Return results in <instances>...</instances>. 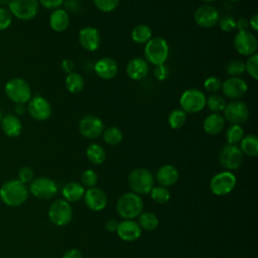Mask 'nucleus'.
<instances>
[{"mask_svg":"<svg viewBox=\"0 0 258 258\" xmlns=\"http://www.w3.org/2000/svg\"><path fill=\"white\" fill-rule=\"evenodd\" d=\"M48 218L55 226H66L73 218V209L69 202L66 200L54 201L48 210Z\"/></svg>","mask_w":258,"mask_h":258,"instance_id":"7","label":"nucleus"},{"mask_svg":"<svg viewBox=\"0 0 258 258\" xmlns=\"http://www.w3.org/2000/svg\"><path fill=\"white\" fill-rule=\"evenodd\" d=\"M144 204L139 195L135 192H126L122 195L116 204L118 215L128 220H133L143 212Z\"/></svg>","mask_w":258,"mask_h":258,"instance_id":"2","label":"nucleus"},{"mask_svg":"<svg viewBox=\"0 0 258 258\" xmlns=\"http://www.w3.org/2000/svg\"><path fill=\"white\" fill-rule=\"evenodd\" d=\"M70 24V16L63 9H54L49 16L50 28L56 32L64 31Z\"/></svg>","mask_w":258,"mask_h":258,"instance_id":"25","label":"nucleus"},{"mask_svg":"<svg viewBox=\"0 0 258 258\" xmlns=\"http://www.w3.org/2000/svg\"><path fill=\"white\" fill-rule=\"evenodd\" d=\"M195 22L202 28H211L218 24L220 14L216 7L210 4H203L194 13Z\"/></svg>","mask_w":258,"mask_h":258,"instance_id":"13","label":"nucleus"},{"mask_svg":"<svg viewBox=\"0 0 258 258\" xmlns=\"http://www.w3.org/2000/svg\"><path fill=\"white\" fill-rule=\"evenodd\" d=\"M28 198V188L19 179H11L0 187L1 201L10 207H18L26 202Z\"/></svg>","mask_w":258,"mask_h":258,"instance_id":"1","label":"nucleus"},{"mask_svg":"<svg viewBox=\"0 0 258 258\" xmlns=\"http://www.w3.org/2000/svg\"><path fill=\"white\" fill-rule=\"evenodd\" d=\"M149 71L148 62L141 57H134L130 59L126 66L127 76L134 81H140L144 79Z\"/></svg>","mask_w":258,"mask_h":258,"instance_id":"22","label":"nucleus"},{"mask_svg":"<svg viewBox=\"0 0 258 258\" xmlns=\"http://www.w3.org/2000/svg\"><path fill=\"white\" fill-rule=\"evenodd\" d=\"M26 110L33 119L38 121L47 120L51 115V106L49 102L39 95L30 98Z\"/></svg>","mask_w":258,"mask_h":258,"instance_id":"16","label":"nucleus"},{"mask_svg":"<svg viewBox=\"0 0 258 258\" xmlns=\"http://www.w3.org/2000/svg\"><path fill=\"white\" fill-rule=\"evenodd\" d=\"M186 121V113L181 109H174L172 110L167 118L168 125L172 129H179L181 128Z\"/></svg>","mask_w":258,"mask_h":258,"instance_id":"35","label":"nucleus"},{"mask_svg":"<svg viewBox=\"0 0 258 258\" xmlns=\"http://www.w3.org/2000/svg\"><path fill=\"white\" fill-rule=\"evenodd\" d=\"M12 23V14L6 7L0 8V30L7 29Z\"/></svg>","mask_w":258,"mask_h":258,"instance_id":"43","label":"nucleus"},{"mask_svg":"<svg viewBox=\"0 0 258 258\" xmlns=\"http://www.w3.org/2000/svg\"><path fill=\"white\" fill-rule=\"evenodd\" d=\"M204 87L206 89V91H208L209 93H213L216 94L217 92H219L221 90L222 87V82L220 79H218L217 77H209L205 80L204 82Z\"/></svg>","mask_w":258,"mask_h":258,"instance_id":"42","label":"nucleus"},{"mask_svg":"<svg viewBox=\"0 0 258 258\" xmlns=\"http://www.w3.org/2000/svg\"><path fill=\"white\" fill-rule=\"evenodd\" d=\"M64 85H66V89L70 93L77 94V93H80L83 90L84 85H85V81L79 73L73 72L71 74H68V76L66 77Z\"/></svg>","mask_w":258,"mask_h":258,"instance_id":"31","label":"nucleus"},{"mask_svg":"<svg viewBox=\"0 0 258 258\" xmlns=\"http://www.w3.org/2000/svg\"><path fill=\"white\" fill-rule=\"evenodd\" d=\"M227 103L223 96L219 94H212L206 99V106L213 112V113H220L224 111Z\"/></svg>","mask_w":258,"mask_h":258,"instance_id":"34","label":"nucleus"},{"mask_svg":"<svg viewBox=\"0 0 258 258\" xmlns=\"http://www.w3.org/2000/svg\"><path fill=\"white\" fill-rule=\"evenodd\" d=\"M29 191L38 199L49 200L55 196L57 185L53 179L46 176H39L30 181Z\"/></svg>","mask_w":258,"mask_h":258,"instance_id":"9","label":"nucleus"},{"mask_svg":"<svg viewBox=\"0 0 258 258\" xmlns=\"http://www.w3.org/2000/svg\"><path fill=\"white\" fill-rule=\"evenodd\" d=\"M248 27H249L248 19H246L244 17H241V18L236 20V28L238 29V31L248 30Z\"/></svg>","mask_w":258,"mask_h":258,"instance_id":"48","label":"nucleus"},{"mask_svg":"<svg viewBox=\"0 0 258 258\" xmlns=\"http://www.w3.org/2000/svg\"><path fill=\"white\" fill-rule=\"evenodd\" d=\"M201 1L206 2V3H209V2H213V1H215V0H201Z\"/></svg>","mask_w":258,"mask_h":258,"instance_id":"55","label":"nucleus"},{"mask_svg":"<svg viewBox=\"0 0 258 258\" xmlns=\"http://www.w3.org/2000/svg\"><path fill=\"white\" fill-rule=\"evenodd\" d=\"M228 1H230V2H239L241 0H228Z\"/></svg>","mask_w":258,"mask_h":258,"instance_id":"56","label":"nucleus"},{"mask_svg":"<svg viewBox=\"0 0 258 258\" xmlns=\"http://www.w3.org/2000/svg\"><path fill=\"white\" fill-rule=\"evenodd\" d=\"M8 9L12 15L20 20H30L38 11L37 0H10Z\"/></svg>","mask_w":258,"mask_h":258,"instance_id":"10","label":"nucleus"},{"mask_svg":"<svg viewBox=\"0 0 258 258\" xmlns=\"http://www.w3.org/2000/svg\"><path fill=\"white\" fill-rule=\"evenodd\" d=\"M97 76L103 80H111L118 73V64L112 57H102L98 59L94 66Z\"/></svg>","mask_w":258,"mask_h":258,"instance_id":"21","label":"nucleus"},{"mask_svg":"<svg viewBox=\"0 0 258 258\" xmlns=\"http://www.w3.org/2000/svg\"><path fill=\"white\" fill-rule=\"evenodd\" d=\"M150 197L151 199L157 203V204H165L169 201L170 199V192L167 189V187L162 186V185H157L153 186L152 189L150 190Z\"/></svg>","mask_w":258,"mask_h":258,"instance_id":"37","label":"nucleus"},{"mask_svg":"<svg viewBox=\"0 0 258 258\" xmlns=\"http://www.w3.org/2000/svg\"><path fill=\"white\" fill-rule=\"evenodd\" d=\"M6 96L16 104H25L31 98V89L28 83L20 78H13L5 85Z\"/></svg>","mask_w":258,"mask_h":258,"instance_id":"5","label":"nucleus"},{"mask_svg":"<svg viewBox=\"0 0 258 258\" xmlns=\"http://www.w3.org/2000/svg\"><path fill=\"white\" fill-rule=\"evenodd\" d=\"M79 131L84 137L95 139L102 135L104 131V123L95 115H86L79 122Z\"/></svg>","mask_w":258,"mask_h":258,"instance_id":"15","label":"nucleus"},{"mask_svg":"<svg viewBox=\"0 0 258 258\" xmlns=\"http://www.w3.org/2000/svg\"><path fill=\"white\" fill-rule=\"evenodd\" d=\"M61 194L67 202L75 203V202L80 201L84 197L85 188L81 183L72 181V182H68L62 187Z\"/></svg>","mask_w":258,"mask_h":258,"instance_id":"27","label":"nucleus"},{"mask_svg":"<svg viewBox=\"0 0 258 258\" xmlns=\"http://www.w3.org/2000/svg\"><path fill=\"white\" fill-rule=\"evenodd\" d=\"M2 130L8 137H16L21 133L22 125L20 120L11 114H8L4 117H2L1 123H0Z\"/></svg>","mask_w":258,"mask_h":258,"instance_id":"26","label":"nucleus"},{"mask_svg":"<svg viewBox=\"0 0 258 258\" xmlns=\"http://www.w3.org/2000/svg\"><path fill=\"white\" fill-rule=\"evenodd\" d=\"M74 62L71 60V59H63L60 63V68H61V71L67 73V74H71L73 73V70H74Z\"/></svg>","mask_w":258,"mask_h":258,"instance_id":"49","label":"nucleus"},{"mask_svg":"<svg viewBox=\"0 0 258 258\" xmlns=\"http://www.w3.org/2000/svg\"><path fill=\"white\" fill-rule=\"evenodd\" d=\"M249 21V26L254 30V31H257L258 30V14L255 13L253 14V16L250 18Z\"/></svg>","mask_w":258,"mask_h":258,"instance_id":"51","label":"nucleus"},{"mask_svg":"<svg viewBox=\"0 0 258 258\" xmlns=\"http://www.w3.org/2000/svg\"><path fill=\"white\" fill-rule=\"evenodd\" d=\"M83 198L87 207L95 212L102 211L106 207L108 201L105 191L96 186L85 190Z\"/></svg>","mask_w":258,"mask_h":258,"instance_id":"20","label":"nucleus"},{"mask_svg":"<svg viewBox=\"0 0 258 258\" xmlns=\"http://www.w3.org/2000/svg\"><path fill=\"white\" fill-rule=\"evenodd\" d=\"M88 159L96 165L102 164L106 159V151L104 147L98 143H91L86 150Z\"/></svg>","mask_w":258,"mask_h":258,"instance_id":"29","label":"nucleus"},{"mask_svg":"<svg viewBox=\"0 0 258 258\" xmlns=\"http://www.w3.org/2000/svg\"><path fill=\"white\" fill-rule=\"evenodd\" d=\"M33 176H34V173H33V170L28 167V166H24V167H21L18 171V177H19V180L21 182H23L24 184L27 183V182H30L32 179H33Z\"/></svg>","mask_w":258,"mask_h":258,"instance_id":"45","label":"nucleus"},{"mask_svg":"<svg viewBox=\"0 0 258 258\" xmlns=\"http://www.w3.org/2000/svg\"><path fill=\"white\" fill-rule=\"evenodd\" d=\"M141 229L146 231H153L158 227L159 221L155 214L151 212H142L138 216V222Z\"/></svg>","mask_w":258,"mask_h":258,"instance_id":"32","label":"nucleus"},{"mask_svg":"<svg viewBox=\"0 0 258 258\" xmlns=\"http://www.w3.org/2000/svg\"><path fill=\"white\" fill-rule=\"evenodd\" d=\"M102 135L104 141L109 145H117L123 139L122 131L116 126H111L104 129Z\"/></svg>","mask_w":258,"mask_h":258,"instance_id":"33","label":"nucleus"},{"mask_svg":"<svg viewBox=\"0 0 258 258\" xmlns=\"http://www.w3.org/2000/svg\"><path fill=\"white\" fill-rule=\"evenodd\" d=\"M128 183L133 192L137 195H147L154 185L152 173L143 167L133 169L128 176Z\"/></svg>","mask_w":258,"mask_h":258,"instance_id":"4","label":"nucleus"},{"mask_svg":"<svg viewBox=\"0 0 258 258\" xmlns=\"http://www.w3.org/2000/svg\"><path fill=\"white\" fill-rule=\"evenodd\" d=\"M117 225H118V223H117L115 220L111 219V220H108V221L106 222L105 227H106V229H107L108 231L114 232V231H116V229H117Z\"/></svg>","mask_w":258,"mask_h":258,"instance_id":"52","label":"nucleus"},{"mask_svg":"<svg viewBox=\"0 0 258 258\" xmlns=\"http://www.w3.org/2000/svg\"><path fill=\"white\" fill-rule=\"evenodd\" d=\"M242 153L248 156L255 157L258 154V139L254 134L244 135L240 141V147Z\"/></svg>","mask_w":258,"mask_h":258,"instance_id":"28","label":"nucleus"},{"mask_svg":"<svg viewBox=\"0 0 258 258\" xmlns=\"http://www.w3.org/2000/svg\"><path fill=\"white\" fill-rule=\"evenodd\" d=\"M155 176L159 185L171 186L178 179V170L171 164H164L157 169Z\"/></svg>","mask_w":258,"mask_h":258,"instance_id":"23","label":"nucleus"},{"mask_svg":"<svg viewBox=\"0 0 258 258\" xmlns=\"http://www.w3.org/2000/svg\"><path fill=\"white\" fill-rule=\"evenodd\" d=\"M221 90L227 98L237 100L247 93L248 86L243 79L239 77H230L222 83Z\"/></svg>","mask_w":258,"mask_h":258,"instance_id":"17","label":"nucleus"},{"mask_svg":"<svg viewBox=\"0 0 258 258\" xmlns=\"http://www.w3.org/2000/svg\"><path fill=\"white\" fill-rule=\"evenodd\" d=\"M218 24L224 32H230L236 28V20L232 16H224L220 18Z\"/></svg>","mask_w":258,"mask_h":258,"instance_id":"44","label":"nucleus"},{"mask_svg":"<svg viewBox=\"0 0 258 258\" xmlns=\"http://www.w3.org/2000/svg\"><path fill=\"white\" fill-rule=\"evenodd\" d=\"M225 72L230 77H240L245 73V62L240 59H232L226 64Z\"/></svg>","mask_w":258,"mask_h":258,"instance_id":"38","label":"nucleus"},{"mask_svg":"<svg viewBox=\"0 0 258 258\" xmlns=\"http://www.w3.org/2000/svg\"><path fill=\"white\" fill-rule=\"evenodd\" d=\"M234 46L241 55L250 56L256 53L258 47L257 38L253 32L249 30L238 31L234 37Z\"/></svg>","mask_w":258,"mask_h":258,"instance_id":"14","label":"nucleus"},{"mask_svg":"<svg viewBox=\"0 0 258 258\" xmlns=\"http://www.w3.org/2000/svg\"><path fill=\"white\" fill-rule=\"evenodd\" d=\"M120 0H93L94 5L102 12H111L117 8Z\"/></svg>","mask_w":258,"mask_h":258,"instance_id":"40","label":"nucleus"},{"mask_svg":"<svg viewBox=\"0 0 258 258\" xmlns=\"http://www.w3.org/2000/svg\"><path fill=\"white\" fill-rule=\"evenodd\" d=\"M79 42L88 51H95L100 47L101 35L97 28L87 26L79 31Z\"/></svg>","mask_w":258,"mask_h":258,"instance_id":"18","label":"nucleus"},{"mask_svg":"<svg viewBox=\"0 0 258 258\" xmlns=\"http://www.w3.org/2000/svg\"><path fill=\"white\" fill-rule=\"evenodd\" d=\"M81 181L83 186H87L88 188L94 187L98 182V175L92 169H87L82 173Z\"/></svg>","mask_w":258,"mask_h":258,"instance_id":"41","label":"nucleus"},{"mask_svg":"<svg viewBox=\"0 0 258 258\" xmlns=\"http://www.w3.org/2000/svg\"><path fill=\"white\" fill-rule=\"evenodd\" d=\"M226 125L225 118L219 113H213L208 115L203 123L205 132L209 135H217L223 131Z\"/></svg>","mask_w":258,"mask_h":258,"instance_id":"24","label":"nucleus"},{"mask_svg":"<svg viewBox=\"0 0 258 258\" xmlns=\"http://www.w3.org/2000/svg\"><path fill=\"white\" fill-rule=\"evenodd\" d=\"M219 161L226 169H238L243 161V153L237 145L227 144L222 147L219 153Z\"/></svg>","mask_w":258,"mask_h":258,"instance_id":"12","label":"nucleus"},{"mask_svg":"<svg viewBox=\"0 0 258 258\" xmlns=\"http://www.w3.org/2000/svg\"><path fill=\"white\" fill-rule=\"evenodd\" d=\"M132 40L138 44H145L152 38V30L146 24L136 25L131 32Z\"/></svg>","mask_w":258,"mask_h":258,"instance_id":"30","label":"nucleus"},{"mask_svg":"<svg viewBox=\"0 0 258 258\" xmlns=\"http://www.w3.org/2000/svg\"><path fill=\"white\" fill-rule=\"evenodd\" d=\"M10 3V0H0V5L2 7H5V6H8Z\"/></svg>","mask_w":258,"mask_h":258,"instance_id":"54","label":"nucleus"},{"mask_svg":"<svg viewBox=\"0 0 258 258\" xmlns=\"http://www.w3.org/2000/svg\"><path fill=\"white\" fill-rule=\"evenodd\" d=\"M62 258H83V255H82V253H81L80 250L74 248V249L68 250V251L63 254Z\"/></svg>","mask_w":258,"mask_h":258,"instance_id":"50","label":"nucleus"},{"mask_svg":"<svg viewBox=\"0 0 258 258\" xmlns=\"http://www.w3.org/2000/svg\"><path fill=\"white\" fill-rule=\"evenodd\" d=\"M153 74H154V77L156 80L164 81L167 79V77L169 75V71H168V68L165 66V63H163V64L155 66Z\"/></svg>","mask_w":258,"mask_h":258,"instance_id":"46","label":"nucleus"},{"mask_svg":"<svg viewBox=\"0 0 258 258\" xmlns=\"http://www.w3.org/2000/svg\"><path fill=\"white\" fill-rule=\"evenodd\" d=\"M245 72H247L250 77L254 80L258 79V54L254 53L249 56L245 62Z\"/></svg>","mask_w":258,"mask_h":258,"instance_id":"39","label":"nucleus"},{"mask_svg":"<svg viewBox=\"0 0 258 258\" xmlns=\"http://www.w3.org/2000/svg\"><path fill=\"white\" fill-rule=\"evenodd\" d=\"M236 176L231 171H222L215 174L210 181V188L216 196H226L236 186Z\"/></svg>","mask_w":258,"mask_h":258,"instance_id":"8","label":"nucleus"},{"mask_svg":"<svg viewBox=\"0 0 258 258\" xmlns=\"http://www.w3.org/2000/svg\"><path fill=\"white\" fill-rule=\"evenodd\" d=\"M223 112L225 120L233 125H241L245 123L250 114L248 106L244 102L238 100L228 103Z\"/></svg>","mask_w":258,"mask_h":258,"instance_id":"11","label":"nucleus"},{"mask_svg":"<svg viewBox=\"0 0 258 258\" xmlns=\"http://www.w3.org/2000/svg\"><path fill=\"white\" fill-rule=\"evenodd\" d=\"M141 231L142 229L136 221L128 219L118 223L116 229L118 237L126 242H133L139 239L141 236Z\"/></svg>","mask_w":258,"mask_h":258,"instance_id":"19","label":"nucleus"},{"mask_svg":"<svg viewBox=\"0 0 258 258\" xmlns=\"http://www.w3.org/2000/svg\"><path fill=\"white\" fill-rule=\"evenodd\" d=\"M25 111H26V108H25L24 104H16V106H15V112H16V114L21 115V114H23Z\"/></svg>","mask_w":258,"mask_h":258,"instance_id":"53","label":"nucleus"},{"mask_svg":"<svg viewBox=\"0 0 258 258\" xmlns=\"http://www.w3.org/2000/svg\"><path fill=\"white\" fill-rule=\"evenodd\" d=\"M169 54V46L167 41L160 36L152 37L145 43L144 56L146 61L158 66L163 64L167 60Z\"/></svg>","mask_w":258,"mask_h":258,"instance_id":"3","label":"nucleus"},{"mask_svg":"<svg viewBox=\"0 0 258 258\" xmlns=\"http://www.w3.org/2000/svg\"><path fill=\"white\" fill-rule=\"evenodd\" d=\"M206 96L198 89L185 90L180 98L179 105L182 111L185 113H198L202 111L206 106Z\"/></svg>","mask_w":258,"mask_h":258,"instance_id":"6","label":"nucleus"},{"mask_svg":"<svg viewBox=\"0 0 258 258\" xmlns=\"http://www.w3.org/2000/svg\"><path fill=\"white\" fill-rule=\"evenodd\" d=\"M226 140L228 144L236 145L239 143L244 137V129L241 125H233L231 124L226 130Z\"/></svg>","mask_w":258,"mask_h":258,"instance_id":"36","label":"nucleus"},{"mask_svg":"<svg viewBox=\"0 0 258 258\" xmlns=\"http://www.w3.org/2000/svg\"><path fill=\"white\" fill-rule=\"evenodd\" d=\"M43 7L47 9H57L62 3L63 0H37Z\"/></svg>","mask_w":258,"mask_h":258,"instance_id":"47","label":"nucleus"},{"mask_svg":"<svg viewBox=\"0 0 258 258\" xmlns=\"http://www.w3.org/2000/svg\"><path fill=\"white\" fill-rule=\"evenodd\" d=\"M1 120H2V114H1V112H0V123H1Z\"/></svg>","mask_w":258,"mask_h":258,"instance_id":"57","label":"nucleus"}]
</instances>
